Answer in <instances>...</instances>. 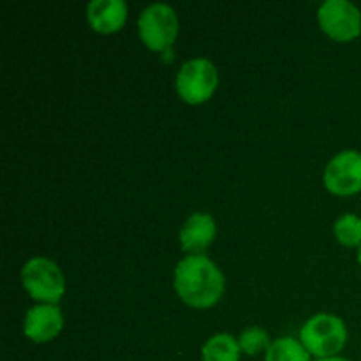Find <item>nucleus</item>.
Returning a JSON list of instances; mask_svg holds the SVG:
<instances>
[{
    "label": "nucleus",
    "mask_w": 361,
    "mask_h": 361,
    "mask_svg": "<svg viewBox=\"0 0 361 361\" xmlns=\"http://www.w3.org/2000/svg\"><path fill=\"white\" fill-rule=\"evenodd\" d=\"M224 275L210 257L187 256L176 264L175 289L180 300L194 309H210L224 293Z\"/></svg>",
    "instance_id": "nucleus-1"
},
{
    "label": "nucleus",
    "mask_w": 361,
    "mask_h": 361,
    "mask_svg": "<svg viewBox=\"0 0 361 361\" xmlns=\"http://www.w3.org/2000/svg\"><path fill=\"white\" fill-rule=\"evenodd\" d=\"M303 348L317 360L334 358L348 342V330L341 317L334 314H317L303 324L300 331Z\"/></svg>",
    "instance_id": "nucleus-2"
},
{
    "label": "nucleus",
    "mask_w": 361,
    "mask_h": 361,
    "mask_svg": "<svg viewBox=\"0 0 361 361\" xmlns=\"http://www.w3.org/2000/svg\"><path fill=\"white\" fill-rule=\"evenodd\" d=\"M21 282L32 298L48 305L59 303L66 291L62 271L56 263L46 257H34L27 261L21 270Z\"/></svg>",
    "instance_id": "nucleus-3"
},
{
    "label": "nucleus",
    "mask_w": 361,
    "mask_h": 361,
    "mask_svg": "<svg viewBox=\"0 0 361 361\" xmlns=\"http://www.w3.org/2000/svg\"><path fill=\"white\" fill-rule=\"evenodd\" d=\"M137 32L145 44L154 51H162L178 35V18L168 4H152L137 18Z\"/></svg>",
    "instance_id": "nucleus-4"
},
{
    "label": "nucleus",
    "mask_w": 361,
    "mask_h": 361,
    "mask_svg": "<svg viewBox=\"0 0 361 361\" xmlns=\"http://www.w3.org/2000/svg\"><path fill=\"white\" fill-rule=\"evenodd\" d=\"M219 85L217 69L207 59H192L176 74V92L189 104H203L214 95Z\"/></svg>",
    "instance_id": "nucleus-5"
},
{
    "label": "nucleus",
    "mask_w": 361,
    "mask_h": 361,
    "mask_svg": "<svg viewBox=\"0 0 361 361\" xmlns=\"http://www.w3.org/2000/svg\"><path fill=\"white\" fill-rule=\"evenodd\" d=\"M324 34L335 41H353L361 34V13L348 0H328L317 11Z\"/></svg>",
    "instance_id": "nucleus-6"
},
{
    "label": "nucleus",
    "mask_w": 361,
    "mask_h": 361,
    "mask_svg": "<svg viewBox=\"0 0 361 361\" xmlns=\"http://www.w3.org/2000/svg\"><path fill=\"white\" fill-rule=\"evenodd\" d=\"M324 185L335 196L361 192V154L345 150L335 155L324 169Z\"/></svg>",
    "instance_id": "nucleus-7"
},
{
    "label": "nucleus",
    "mask_w": 361,
    "mask_h": 361,
    "mask_svg": "<svg viewBox=\"0 0 361 361\" xmlns=\"http://www.w3.org/2000/svg\"><path fill=\"white\" fill-rule=\"evenodd\" d=\"M62 326L63 316L59 307L41 303V305L32 307L25 316L23 334L32 342L42 344V342L53 341L62 331Z\"/></svg>",
    "instance_id": "nucleus-8"
},
{
    "label": "nucleus",
    "mask_w": 361,
    "mask_h": 361,
    "mask_svg": "<svg viewBox=\"0 0 361 361\" xmlns=\"http://www.w3.org/2000/svg\"><path fill=\"white\" fill-rule=\"evenodd\" d=\"M90 27L99 34H113L126 25L127 4L123 0H94L87 7Z\"/></svg>",
    "instance_id": "nucleus-9"
},
{
    "label": "nucleus",
    "mask_w": 361,
    "mask_h": 361,
    "mask_svg": "<svg viewBox=\"0 0 361 361\" xmlns=\"http://www.w3.org/2000/svg\"><path fill=\"white\" fill-rule=\"evenodd\" d=\"M215 235H217V226H215L214 217L196 212L183 224L180 231V243L183 250L190 252V256H196L214 242Z\"/></svg>",
    "instance_id": "nucleus-10"
},
{
    "label": "nucleus",
    "mask_w": 361,
    "mask_h": 361,
    "mask_svg": "<svg viewBox=\"0 0 361 361\" xmlns=\"http://www.w3.org/2000/svg\"><path fill=\"white\" fill-rule=\"evenodd\" d=\"M238 341L229 334H219L208 338L207 344L201 349L203 361H240Z\"/></svg>",
    "instance_id": "nucleus-11"
},
{
    "label": "nucleus",
    "mask_w": 361,
    "mask_h": 361,
    "mask_svg": "<svg viewBox=\"0 0 361 361\" xmlns=\"http://www.w3.org/2000/svg\"><path fill=\"white\" fill-rule=\"evenodd\" d=\"M264 361H310V353L296 338L282 337L271 342Z\"/></svg>",
    "instance_id": "nucleus-12"
},
{
    "label": "nucleus",
    "mask_w": 361,
    "mask_h": 361,
    "mask_svg": "<svg viewBox=\"0 0 361 361\" xmlns=\"http://www.w3.org/2000/svg\"><path fill=\"white\" fill-rule=\"evenodd\" d=\"M335 236L345 247H361V217L345 214L334 226Z\"/></svg>",
    "instance_id": "nucleus-13"
},
{
    "label": "nucleus",
    "mask_w": 361,
    "mask_h": 361,
    "mask_svg": "<svg viewBox=\"0 0 361 361\" xmlns=\"http://www.w3.org/2000/svg\"><path fill=\"white\" fill-rule=\"evenodd\" d=\"M238 344L242 353L249 356H256L259 353H267L268 348L271 345L270 342V335H268L267 330L259 326H252L247 328L245 331H242L238 338Z\"/></svg>",
    "instance_id": "nucleus-14"
},
{
    "label": "nucleus",
    "mask_w": 361,
    "mask_h": 361,
    "mask_svg": "<svg viewBox=\"0 0 361 361\" xmlns=\"http://www.w3.org/2000/svg\"><path fill=\"white\" fill-rule=\"evenodd\" d=\"M316 361H353V360L341 358V356H334V358H324V360H316Z\"/></svg>",
    "instance_id": "nucleus-15"
},
{
    "label": "nucleus",
    "mask_w": 361,
    "mask_h": 361,
    "mask_svg": "<svg viewBox=\"0 0 361 361\" xmlns=\"http://www.w3.org/2000/svg\"><path fill=\"white\" fill-rule=\"evenodd\" d=\"M358 261H360V264H361V247H360V252H358Z\"/></svg>",
    "instance_id": "nucleus-16"
}]
</instances>
